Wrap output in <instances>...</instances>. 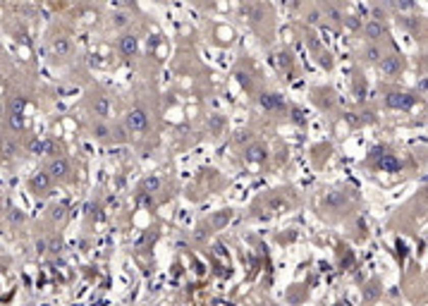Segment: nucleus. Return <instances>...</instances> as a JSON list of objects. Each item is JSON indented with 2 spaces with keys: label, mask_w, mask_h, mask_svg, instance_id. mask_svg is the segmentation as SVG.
<instances>
[{
  "label": "nucleus",
  "mask_w": 428,
  "mask_h": 306,
  "mask_svg": "<svg viewBox=\"0 0 428 306\" xmlns=\"http://www.w3.org/2000/svg\"><path fill=\"white\" fill-rule=\"evenodd\" d=\"M381 58H383V50L376 46V43H371V46L364 48V60H366V63H378Z\"/></svg>",
  "instance_id": "nucleus-18"
},
{
  "label": "nucleus",
  "mask_w": 428,
  "mask_h": 306,
  "mask_svg": "<svg viewBox=\"0 0 428 306\" xmlns=\"http://www.w3.org/2000/svg\"><path fill=\"white\" fill-rule=\"evenodd\" d=\"M65 215V208L63 206H53V208H50V218L53 220H60Z\"/></svg>",
  "instance_id": "nucleus-23"
},
{
  "label": "nucleus",
  "mask_w": 428,
  "mask_h": 306,
  "mask_svg": "<svg viewBox=\"0 0 428 306\" xmlns=\"http://www.w3.org/2000/svg\"><path fill=\"white\" fill-rule=\"evenodd\" d=\"M385 103H388V108L392 110H409L416 103V98L409 94H388L385 96Z\"/></svg>",
  "instance_id": "nucleus-6"
},
{
  "label": "nucleus",
  "mask_w": 428,
  "mask_h": 306,
  "mask_svg": "<svg viewBox=\"0 0 428 306\" xmlns=\"http://www.w3.org/2000/svg\"><path fill=\"white\" fill-rule=\"evenodd\" d=\"M8 125L12 132H24L26 129V122H24V113H15V115H8Z\"/></svg>",
  "instance_id": "nucleus-16"
},
{
  "label": "nucleus",
  "mask_w": 428,
  "mask_h": 306,
  "mask_svg": "<svg viewBox=\"0 0 428 306\" xmlns=\"http://www.w3.org/2000/svg\"><path fill=\"white\" fill-rule=\"evenodd\" d=\"M364 36L371 41V43L383 39V36H385V26H383L381 19H368V22L364 24Z\"/></svg>",
  "instance_id": "nucleus-10"
},
{
  "label": "nucleus",
  "mask_w": 428,
  "mask_h": 306,
  "mask_svg": "<svg viewBox=\"0 0 428 306\" xmlns=\"http://www.w3.org/2000/svg\"><path fill=\"white\" fill-rule=\"evenodd\" d=\"M50 184H53V177L43 170V173H36L29 177V189H32L34 194H39V197H43V194H48V189H50Z\"/></svg>",
  "instance_id": "nucleus-4"
},
{
  "label": "nucleus",
  "mask_w": 428,
  "mask_h": 306,
  "mask_svg": "<svg viewBox=\"0 0 428 306\" xmlns=\"http://www.w3.org/2000/svg\"><path fill=\"white\" fill-rule=\"evenodd\" d=\"M91 110H94L96 118L105 120L110 115V98H108V96H96L94 103H91Z\"/></svg>",
  "instance_id": "nucleus-12"
},
{
  "label": "nucleus",
  "mask_w": 428,
  "mask_h": 306,
  "mask_svg": "<svg viewBox=\"0 0 428 306\" xmlns=\"http://www.w3.org/2000/svg\"><path fill=\"white\" fill-rule=\"evenodd\" d=\"M125 129L132 134H141L148 129V113L144 108H132L125 115Z\"/></svg>",
  "instance_id": "nucleus-1"
},
{
  "label": "nucleus",
  "mask_w": 428,
  "mask_h": 306,
  "mask_svg": "<svg viewBox=\"0 0 428 306\" xmlns=\"http://www.w3.org/2000/svg\"><path fill=\"white\" fill-rule=\"evenodd\" d=\"M373 19H383V10L381 8H373Z\"/></svg>",
  "instance_id": "nucleus-28"
},
{
  "label": "nucleus",
  "mask_w": 428,
  "mask_h": 306,
  "mask_svg": "<svg viewBox=\"0 0 428 306\" xmlns=\"http://www.w3.org/2000/svg\"><path fill=\"white\" fill-rule=\"evenodd\" d=\"M230 220H232V211H230V208H223V211H218V213H213V215H210L208 225H210V230H223Z\"/></svg>",
  "instance_id": "nucleus-14"
},
{
  "label": "nucleus",
  "mask_w": 428,
  "mask_h": 306,
  "mask_svg": "<svg viewBox=\"0 0 428 306\" xmlns=\"http://www.w3.org/2000/svg\"><path fill=\"white\" fill-rule=\"evenodd\" d=\"M258 101H261V108L268 110V113L285 108V103H282V98L278 94H261V96H258Z\"/></svg>",
  "instance_id": "nucleus-13"
},
{
  "label": "nucleus",
  "mask_w": 428,
  "mask_h": 306,
  "mask_svg": "<svg viewBox=\"0 0 428 306\" xmlns=\"http://www.w3.org/2000/svg\"><path fill=\"white\" fill-rule=\"evenodd\" d=\"M26 151L32 153V156H43V153H53L55 146L50 139H39V136H32L29 142H26Z\"/></svg>",
  "instance_id": "nucleus-7"
},
{
  "label": "nucleus",
  "mask_w": 428,
  "mask_h": 306,
  "mask_svg": "<svg viewBox=\"0 0 428 306\" xmlns=\"http://www.w3.org/2000/svg\"><path fill=\"white\" fill-rule=\"evenodd\" d=\"M46 246H48V244H46V239H39V242H36V252H39V254H43V252H46Z\"/></svg>",
  "instance_id": "nucleus-27"
},
{
  "label": "nucleus",
  "mask_w": 428,
  "mask_h": 306,
  "mask_svg": "<svg viewBox=\"0 0 428 306\" xmlns=\"http://www.w3.org/2000/svg\"><path fill=\"white\" fill-rule=\"evenodd\" d=\"M160 189V177H144V182H141V191H146V194H153V191H158Z\"/></svg>",
  "instance_id": "nucleus-19"
},
{
  "label": "nucleus",
  "mask_w": 428,
  "mask_h": 306,
  "mask_svg": "<svg viewBox=\"0 0 428 306\" xmlns=\"http://www.w3.org/2000/svg\"><path fill=\"white\" fill-rule=\"evenodd\" d=\"M17 153H19V146H17L15 139L0 136V160H12Z\"/></svg>",
  "instance_id": "nucleus-11"
},
{
  "label": "nucleus",
  "mask_w": 428,
  "mask_h": 306,
  "mask_svg": "<svg viewBox=\"0 0 428 306\" xmlns=\"http://www.w3.org/2000/svg\"><path fill=\"white\" fill-rule=\"evenodd\" d=\"M328 15L333 17V22H342V15H340L337 10H333V8H330V10H328Z\"/></svg>",
  "instance_id": "nucleus-26"
},
{
  "label": "nucleus",
  "mask_w": 428,
  "mask_h": 306,
  "mask_svg": "<svg viewBox=\"0 0 428 306\" xmlns=\"http://www.w3.org/2000/svg\"><path fill=\"white\" fill-rule=\"evenodd\" d=\"M117 48H120V53L125 55V58H134L137 55V50H139V36L132 32H127L120 36V41H117Z\"/></svg>",
  "instance_id": "nucleus-5"
},
{
  "label": "nucleus",
  "mask_w": 428,
  "mask_h": 306,
  "mask_svg": "<svg viewBox=\"0 0 428 306\" xmlns=\"http://www.w3.org/2000/svg\"><path fill=\"white\" fill-rule=\"evenodd\" d=\"M381 168H383V170H397L399 163H397L392 156H385V160H381Z\"/></svg>",
  "instance_id": "nucleus-21"
},
{
  "label": "nucleus",
  "mask_w": 428,
  "mask_h": 306,
  "mask_svg": "<svg viewBox=\"0 0 428 306\" xmlns=\"http://www.w3.org/2000/svg\"><path fill=\"white\" fill-rule=\"evenodd\" d=\"M24 108H26V98H24V96H10V101H8V115L24 113Z\"/></svg>",
  "instance_id": "nucleus-15"
},
{
  "label": "nucleus",
  "mask_w": 428,
  "mask_h": 306,
  "mask_svg": "<svg viewBox=\"0 0 428 306\" xmlns=\"http://www.w3.org/2000/svg\"><path fill=\"white\" fill-rule=\"evenodd\" d=\"M378 65H381V72L385 77H395V74H399V72L405 70V60L399 55H383L381 60H378Z\"/></svg>",
  "instance_id": "nucleus-3"
},
{
  "label": "nucleus",
  "mask_w": 428,
  "mask_h": 306,
  "mask_svg": "<svg viewBox=\"0 0 428 306\" xmlns=\"http://www.w3.org/2000/svg\"><path fill=\"white\" fill-rule=\"evenodd\" d=\"M127 24H129V17H127L125 12H115V15H113V26L120 29V26H127Z\"/></svg>",
  "instance_id": "nucleus-20"
},
{
  "label": "nucleus",
  "mask_w": 428,
  "mask_h": 306,
  "mask_svg": "<svg viewBox=\"0 0 428 306\" xmlns=\"http://www.w3.org/2000/svg\"><path fill=\"white\" fill-rule=\"evenodd\" d=\"M244 158L254 165H261V163L268 160V149H265L263 144H249L247 151H244Z\"/></svg>",
  "instance_id": "nucleus-9"
},
{
  "label": "nucleus",
  "mask_w": 428,
  "mask_h": 306,
  "mask_svg": "<svg viewBox=\"0 0 428 306\" xmlns=\"http://www.w3.org/2000/svg\"><path fill=\"white\" fill-rule=\"evenodd\" d=\"M46 173L53 177V182H63V180H67V177H70L72 165H70V160H67V158L55 156V158H50V160H48Z\"/></svg>",
  "instance_id": "nucleus-2"
},
{
  "label": "nucleus",
  "mask_w": 428,
  "mask_h": 306,
  "mask_svg": "<svg viewBox=\"0 0 428 306\" xmlns=\"http://www.w3.org/2000/svg\"><path fill=\"white\" fill-rule=\"evenodd\" d=\"M306 22H309V24H318L320 22V12H318V10H311V12L306 15Z\"/></svg>",
  "instance_id": "nucleus-24"
},
{
  "label": "nucleus",
  "mask_w": 428,
  "mask_h": 306,
  "mask_svg": "<svg viewBox=\"0 0 428 306\" xmlns=\"http://www.w3.org/2000/svg\"><path fill=\"white\" fill-rule=\"evenodd\" d=\"M91 134H94V139H108L110 134H113V127L105 125V122H96L94 127H91Z\"/></svg>",
  "instance_id": "nucleus-17"
},
{
  "label": "nucleus",
  "mask_w": 428,
  "mask_h": 306,
  "mask_svg": "<svg viewBox=\"0 0 428 306\" xmlns=\"http://www.w3.org/2000/svg\"><path fill=\"white\" fill-rule=\"evenodd\" d=\"M8 218H10V222H24V213L17 211V208H10V211H8Z\"/></svg>",
  "instance_id": "nucleus-22"
},
{
  "label": "nucleus",
  "mask_w": 428,
  "mask_h": 306,
  "mask_svg": "<svg viewBox=\"0 0 428 306\" xmlns=\"http://www.w3.org/2000/svg\"><path fill=\"white\" fill-rule=\"evenodd\" d=\"M48 50H50L53 58H67V55L72 53V43H70L67 36H55V39H50Z\"/></svg>",
  "instance_id": "nucleus-8"
},
{
  "label": "nucleus",
  "mask_w": 428,
  "mask_h": 306,
  "mask_svg": "<svg viewBox=\"0 0 428 306\" xmlns=\"http://www.w3.org/2000/svg\"><path fill=\"white\" fill-rule=\"evenodd\" d=\"M395 5H397L399 10H409V8H412V0H397Z\"/></svg>",
  "instance_id": "nucleus-25"
},
{
  "label": "nucleus",
  "mask_w": 428,
  "mask_h": 306,
  "mask_svg": "<svg viewBox=\"0 0 428 306\" xmlns=\"http://www.w3.org/2000/svg\"><path fill=\"white\" fill-rule=\"evenodd\" d=\"M196 3H199V0H196Z\"/></svg>",
  "instance_id": "nucleus-29"
}]
</instances>
